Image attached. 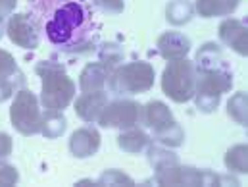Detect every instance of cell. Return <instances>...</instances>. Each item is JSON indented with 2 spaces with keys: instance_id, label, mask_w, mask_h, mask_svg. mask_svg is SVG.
<instances>
[{
  "instance_id": "obj_15",
  "label": "cell",
  "mask_w": 248,
  "mask_h": 187,
  "mask_svg": "<svg viewBox=\"0 0 248 187\" xmlns=\"http://www.w3.org/2000/svg\"><path fill=\"white\" fill-rule=\"evenodd\" d=\"M108 77H110V68L104 62L89 64L81 73V91L83 93L102 91Z\"/></svg>"
},
{
  "instance_id": "obj_14",
  "label": "cell",
  "mask_w": 248,
  "mask_h": 187,
  "mask_svg": "<svg viewBox=\"0 0 248 187\" xmlns=\"http://www.w3.org/2000/svg\"><path fill=\"white\" fill-rule=\"evenodd\" d=\"M144 122L148 127L154 129V133H160L168 127H171L173 124H177L170 112V108L160 102V101H152L144 106Z\"/></svg>"
},
{
  "instance_id": "obj_6",
  "label": "cell",
  "mask_w": 248,
  "mask_h": 187,
  "mask_svg": "<svg viewBox=\"0 0 248 187\" xmlns=\"http://www.w3.org/2000/svg\"><path fill=\"white\" fill-rule=\"evenodd\" d=\"M10 118H12L14 127L19 133H23V135H35V133H39L41 131V125H43V116H41V110H39L37 97L33 93H29L27 89L19 91L16 95L14 104H12Z\"/></svg>"
},
{
  "instance_id": "obj_8",
  "label": "cell",
  "mask_w": 248,
  "mask_h": 187,
  "mask_svg": "<svg viewBox=\"0 0 248 187\" xmlns=\"http://www.w3.org/2000/svg\"><path fill=\"white\" fill-rule=\"evenodd\" d=\"M140 116V106L133 101H114L104 106L98 124L104 127H133Z\"/></svg>"
},
{
  "instance_id": "obj_19",
  "label": "cell",
  "mask_w": 248,
  "mask_h": 187,
  "mask_svg": "<svg viewBox=\"0 0 248 187\" xmlns=\"http://www.w3.org/2000/svg\"><path fill=\"white\" fill-rule=\"evenodd\" d=\"M196 62H198V68L210 69V68H219V62H223V58H221L219 49H217L214 43H208V45H204V47L198 51Z\"/></svg>"
},
{
  "instance_id": "obj_22",
  "label": "cell",
  "mask_w": 248,
  "mask_h": 187,
  "mask_svg": "<svg viewBox=\"0 0 248 187\" xmlns=\"http://www.w3.org/2000/svg\"><path fill=\"white\" fill-rule=\"evenodd\" d=\"M229 116L241 125H247L248 118H247V106H248V101H247V93H237L231 101H229Z\"/></svg>"
},
{
  "instance_id": "obj_1",
  "label": "cell",
  "mask_w": 248,
  "mask_h": 187,
  "mask_svg": "<svg viewBox=\"0 0 248 187\" xmlns=\"http://www.w3.org/2000/svg\"><path fill=\"white\" fill-rule=\"evenodd\" d=\"M31 19L60 49H79L93 33V17L79 0H35Z\"/></svg>"
},
{
  "instance_id": "obj_13",
  "label": "cell",
  "mask_w": 248,
  "mask_h": 187,
  "mask_svg": "<svg viewBox=\"0 0 248 187\" xmlns=\"http://www.w3.org/2000/svg\"><path fill=\"white\" fill-rule=\"evenodd\" d=\"M188 49H190V41L183 33H177V31H168L158 39V51L170 62L185 58Z\"/></svg>"
},
{
  "instance_id": "obj_16",
  "label": "cell",
  "mask_w": 248,
  "mask_h": 187,
  "mask_svg": "<svg viewBox=\"0 0 248 187\" xmlns=\"http://www.w3.org/2000/svg\"><path fill=\"white\" fill-rule=\"evenodd\" d=\"M241 0H196V10L204 17L229 16L237 10Z\"/></svg>"
},
{
  "instance_id": "obj_18",
  "label": "cell",
  "mask_w": 248,
  "mask_h": 187,
  "mask_svg": "<svg viewBox=\"0 0 248 187\" xmlns=\"http://www.w3.org/2000/svg\"><path fill=\"white\" fill-rule=\"evenodd\" d=\"M225 166L233 172L247 174L248 172V147L247 145H237L227 151L225 154Z\"/></svg>"
},
{
  "instance_id": "obj_24",
  "label": "cell",
  "mask_w": 248,
  "mask_h": 187,
  "mask_svg": "<svg viewBox=\"0 0 248 187\" xmlns=\"http://www.w3.org/2000/svg\"><path fill=\"white\" fill-rule=\"evenodd\" d=\"M98 186H133V180L120 170H108L100 176Z\"/></svg>"
},
{
  "instance_id": "obj_3",
  "label": "cell",
  "mask_w": 248,
  "mask_h": 187,
  "mask_svg": "<svg viewBox=\"0 0 248 187\" xmlns=\"http://www.w3.org/2000/svg\"><path fill=\"white\" fill-rule=\"evenodd\" d=\"M231 73L221 68H210L202 69L198 68V75L194 81V95H196V106L202 112H212L217 104L223 93L231 89Z\"/></svg>"
},
{
  "instance_id": "obj_9",
  "label": "cell",
  "mask_w": 248,
  "mask_h": 187,
  "mask_svg": "<svg viewBox=\"0 0 248 187\" xmlns=\"http://www.w3.org/2000/svg\"><path fill=\"white\" fill-rule=\"evenodd\" d=\"M8 37L12 39V43H16L21 49H37L39 47V29L35 25V21L31 19V16L27 14H16L10 17L8 21Z\"/></svg>"
},
{
  "instance_id": "obj_23",
  "label": "cell",
  "mask_w": 248,
  "mask_h": 187,
  "mask_svg": "<svg viewBox=\"0 0 248 187\" xmlns=\"http://www.w3.org/2000/svg\"><path fill=\"white\" fill-rule=\"evenodd\" d=\"M156 139L160 141V143H164V145H170V147H179L181 143H183V131H181V127L177 124H173L171 127H168V129H164V131H160V133H156Z\"/></svg>"
},
{
  "instance_id": "obj_5",
  "label": "cell",
  "mask_w": 248,
  "mask_h": 187,
  "mask_svg": "<svg viewBox=\"0 0 248 187\" xmlns=\"http://www.w3.org/2000/svg\"><path fill=\"white\" fill-rule=\"evenodd\" d=\"M154 85V68L148 62H131L110 75V87L116 93H146Z\"/></svg>"
},
{
  "instance_id": "obj_7",
  "label": "cell",
  "mask_w": 248,
  "mask_h": 187,
  "mask_svg": "<svg viewBox=\"0 0 248 187\" xmlns=\"http://www.w3.org/2000/svg\"><path fill=\"white\" fill-rule=\"evenodd\" d=\"M156 182L160 186H214L219 178L212 172H198L194 168H179L173 164L158 170Z\"/></svg>"
},
{
  "instance_id": "obj_10",
  "label": "cell",
  "mask_w": 248,
  "mask_h": 187,
  "mask_svg": "<svg viewBox=\"0 0 248 187\" xmlns=\"http://www.w3.org/2000/svg\"><path fill=\"white\" fill-rule=\"evenodd\" d=\"M219 39L241 56L248 54V31L239 19H225L219 25Z\"/></svg>"
},
{
  "instance_id": "obj_20",
  "label": "cell",
  "mask_w": 248,
  "mask_h": 187,
  "mask_svg": "<svg viewBox=\"0 0 248 187\" xmlns=\"http://www.w3.org/2000/svg\"><path fill=\"white\" fill-rule=\"evenodd\" d=\"M65 129V120L60 112H46V116L43 118V125H41V131L54 139V137H60Z\"/></svg>"
},
{
  "instance_id": "obj_4",
  "label": "cell",
  "mask_w": 248,
  "mask_h": 187,
  "mask_svg": "<svg viewBox=\"0 0 248 187\" xmlns=\"http://www.w3.org/2000/svg\"><path fill=\"white\" fill-rule=\"evenodd\" d=\"M194 66L186 58L171 60L166 66L164 75H162V89L164 93L175 101V102H186L194 97Z\"/></svg>"
},
{
  "instance_id": "obj_30",
  "label": "cell",
  "mask_w": 248,
  "mask_h": 187,
  "mask_svg": "<svg viewBox=\"0 0 248 187\" xmlns=\"http://www.w3.org/2000/svg\"><path fill=\"white\" fill-rule=\"evenodd\" d=\"M14 91V81L8 79V75H0V102L6 101Z\"/></svg>"
},
{
  "instance_id": "obj_17",
  "label": "cell",
  "mask_w": 248,
  "mask_h": 187,
  "mask_svg": "<svg viewBox=\"0 0 248 187\" xmlns=\"http://www.w3.org/2000/svg\"><path fill=\"white\" fill-rule=\"evenodd\" d=\"M118 145H120V149H124L125 153L137 154V153H140L148 145V137L142 131H139V129H131V131L122 133L118 137Z\"/></svg>"
},
{
  "instance_id": "obj_32",
  "label": "cell",
  "mask_w": 248,
  "mask_h": 187,
  "mask_svg": "<svg viewBox=\"0 0 248 187\" xmlns=\"http://www.w3.org/2000/svg\"><path fill=\"white\" fill-rule=\"evenodd\" d=\"M2 29H4V19H0V37H2Z\"/></svg>"
},
{
  "instance_id": "obj_27",
  "label": "cell",
  "mask_w": 248,
  "mask_h": 187,
  "mask_svg": "<svg viewBox=\"0 0 248 187\" xmlns=\"http://www.w3.org/2000/svg\"><path fill=\"white\" fill-rule=\"evenodd\" d=\"M94 4L100 10H104L108 14H114V16L124 12V0H94Z\"/></svg>"
},
{
  "instance_id": "obj_21",
  "label": "cell",
  "mask_w": 248,
  "mask_h": 187,
  "mask_svg": "<svg viewBox=\"0 0 248 187\" xmlns=\"http://www.w3.org/2000/svg\"><path fill=\"white\" fill-rule=\"evenodd\" d=\"M192 16V6L186 0H175L168 6V19L175 25H181L190 19Z\"/></svg>"
},
{
  "instance_id": "obj_28",
  "label": "cell",
  "mask_w": 248,
  "mask_h": 187,
  "mask_svg": "<svg viewBox=\"0 0 248 187\" xmlns=\"http://www.w3.org/2000/svg\"><path fill=\"white\" fill-rule=\"evenodd\" d=\"M17 180H19V176H17L16 168H12V166L0 168V186H14V184H17Z\"/></svg>"
},
{
  "instance_id": "obj_31",
  "label": "cell",
  "mask_w": 248,
  "mask_h": 187,
  "mask_svg": "<svg viewBox=\"0 0 248 187\" xmlns=\"http://www.w3.org/2000/svg\"><path fill=\"white\" fill-rule=\"evenodd\" d=\"M16 8V0H0V19H4Z\"/></svg>"
},
{
  "instance_id": "obj_11",
  "label": "cell",
  "mask_w": 248,
  "mask_h": 187,
  "mask_svg": "<svg viewBox=\"0 0 248 187\" xmlns=\"http://www.w3.org/2000/svg\"><path fill=\"white\" fill-rule=\"evenodd\" d=\"M100 147V135L94 127H81L69 139V149L77 158L93 156Z\"/></svg>"
},
{
  "instance_id": "obj_29",
  "label": "cell",
  "mask_w": 248,
  "mask_h": 187,
  "mask_svg": "<svg viewBox=\"0 0 248 187\" xmlns=\"http://www.w3.org/2000/svg\"><path fill=\"white\" fill-rule=\"evenodd\" d=\"M12 153V139L8 133H0V162L6 160Z\"/></svg>"
},
{
  "instance_id": "obj_2",
  "label": "cell",
  "mask_w": 248,
  "mask_h": 187,
  "mask_svg": "<svg viewBox=\"0 0 248 187\" xmlns=\"http://www.w3.org/2000/svg\"><path fill=\"white\" fill-rule=\"evenodd\" d=\"M37 73L43 79V106L46 112H62L75 95V83L67 77L60 64L41 62Z\"/></svg>"
},
{
  "instance_id": "obj_12",
  "label": "cell",
  "mask_w": 248,
  "mask_h": 187,
  "mask_svg": "<svg viewBox=\"0 0 248 187\" xmlns=\"http://www.w3.org/2000/svg\"><path fill=\"white\" fill-rule=\"evenodd\" d=\"M106 104H108V95L104 91H91V93H83L77 99L75 112L85 122H94V120H98V116Z\"/></svg>"
},
{
  "instance_id": "obj_25",
  "label": "cell",
  "mask_w": 248,
  "mask_h": 187,
  "mask_svg": "<svg viewBox=\"0 0 248 187\" xmlns=\"http://www.w3.org/2000/svg\"><path fill=\"white\" fill-rule=\"evenodd\" d=\"M150 162L158 170H162V168H168V166L177 164V158L171 153H166V151H160V149H152L150 151Z\"/></svg>"
},
{
  "instance_id": "obj_26",
  "label": "cell",
  "mask_w": 248,
  "mask_h": 187,
  "mask_svg": "<svg viewBox=\"0 0 248 187\" xmlns=\"http://www.w3.org/2000/svg\"><path fill=\"white\" fill-rule=\"evenodd\" d=\"M16 60H14V56L10 54V52H6V51H2L0 49V75H12V73H16Z\"/></svg>"
}]
</instances>
